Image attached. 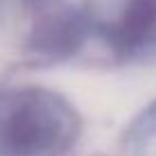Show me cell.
I'll return each mask as SVG.
<instances>
[{"mask_svg":"<svg viewBox=\"0 0 156 156\" xmlns=\"http://www.w3.org/2000/svg\"><path fill=\"white\" fill-rule=\"evenodd\" d=\"M125 147L131 154L140 156L147 149L156 147V100L133 118L125 131Z\"/></svg>","mask_w":156,"mask_h":156,"instance_id":"4","label":"cell"},{"mask_svg":"<svg viewBox=\"0 0 156 156\" xmlns=\"http://www.w3.org/2000/svg\"><path fill=\"white\" fill-rule=\"evenodd\" d=\"M90 36L118 59L156 57V0H84Z\"/></svg>","mask_w":156,"mask_h":156,"instance_id":"2","label":"cell"},{"mask_svg":"<svg viewBox=\"0 0 156 156\" xmlns=\"http://www.w3.org/2000/svg\"><path fill=\"white\" fill-rule=\"evenodd\" d=\"M82 115L59 90L0 88V156H63L82 136Z\"/></svg>","mask_w":156,"mask_h":156,"instance_id":"1","label":"cell"},{"mask_svg":"<svg viewBox=\"0 0 156 156\" xmlns=\"http://www.w3.org/2000/svg\"><path fill=\"white\" fill-rule=\"evenodd\" d=\"M25 52L36 63L50 66L68 61L90 39L86 14L73 0H25Z\"/></svg>","mask_w":156,"mask_h":156,"instance_id":"3","label":"cell"}]
</instances>
